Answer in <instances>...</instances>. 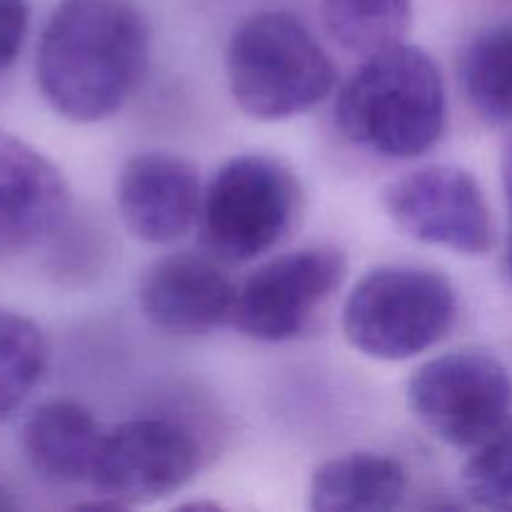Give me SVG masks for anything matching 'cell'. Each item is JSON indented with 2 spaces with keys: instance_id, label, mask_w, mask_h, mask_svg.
<instances>
[{
  "instance_id": "cell-18",
  "label": "cell",
  "mask_w": 512,
  "mask_h": 512,
  "mask_svg": "<svg viewBox=\"0 0 512 512\" xmlns=\"http://www.w3.org/2000/svg\"><path fill=\"white\" fill-rule=\"evenodd\" d=\"M463 488L480 508L512 510V418L475 445L463 468Z\"/></svg>"
},
{
  "instance_id": "cell-5",
  "label": "cell",
  "mask_w": 512,
  "mask_h": 512,
  "mask_svg": "<svg viewBox=\"0 0 512 512\" xmlns=\"http://www.w3.org/2000/svg\"><path fill=\"white\" fill-rule=\"evenodd\" d=\"M300 188L270 155H238L210 178L200 205V235L215 260L248 263L293 228Z\"/></svg>"
},
{
  "instance_id": "cell-1",
  "label": "cell",
  "mask_w": 512,
  "mask_h": 512,
  "mask_svg": "<svg viewBox=\"0 0 512 512\" xmlns=\"http://www.w3.org/2000/svg\"><path fill=\"white\" fill-rule=\"evenodd\" d=\"M150 58V23L135 0H60L40 35L35 78L50 108L100 123L138 88Z\"/></svg>"
},
{
  "instance_id": "cell-14",
  "label": "cell",
  "mask_w": 512,
  "mask_h": 512,
  "mask_svg": "<svg viewBox=\"0 0 512 512\" xmlns=\"http://www.w3.org/2000/svg\"><path fill=\"white\" fill-rule=\"evenodd\" d=\"M408 475L398 460L350 453L325 460L310 480V508L318 512H388L403 505Z\"/></svg>"
},
{
  "instance_id": "cell-7",
  "label": "cell",
  "mask_w": 512,
  "mask_h": 512,
  "mask_svg": "<svg viewBox=\"0 0 512 512\" xmlns=\"http://www.w3.org/2000/svg\"><path fill=\"white\" fill-rule=\"evenodd\" d=\"M200 445L173 420L138 418L105 430L90 488L108 508L155 503L195 478Z\"/></svg>"
},
{
  "instance_id": "cell-8",
  "label": "cell",
  "mask_w": 512,
  "mask_h": 512,
  "mask_svg": "<svg viewBox=\"0 0 512 512\" xmlns=\"http://www.w3.org/2000/svg\"><path fill=\"white\" fill-rule=\"evenodd\" d=\"M348 273L335 248H303L260 265L235 293L230 320L248 338L285 343L303 333Z\"/></svg>"
},
{
  "instance_id": "cell-13",
  "label": "cell",
  "mask_w": 512,
  "mask_h": 512,
  "mask_svg": "<svg viewBox=\"0 0 512 512\" xmlns=\"http://www.w3.org/2000/svg\"><path fill=\"white\" fill-rule=\"evenodd\" d=\"M105 430L73 400H48L23 425V453L50 483H88Z\"/></svg>"
},
{
  "instance_id": "cell-9",
  "label": "cell",
  "mask_w": 512,
  "mask_h": 512,
  "mask_svg": "<svg viewBox=\"0 0 512 512\" xmlns=\"http://www.w3.org/2000/svg\"><path fill=\"white\" fill-rule=\"evenodd\" d=\"M393 223L425 245L478 258L493 250L490 205L478 180L455 165H428L383 190Z\"/></svg>"
},
{
  "instance_id": "cell-21",
  "label": "cell",
  "mask_w": 512,
  "mask_h": 512,
  "mask_svg": "<svg viewBox=\"0 0 512 512\" xmlns=\"http://www.w3.org/2000/svg\"><path fill=\"white\" fill-rule=\"evenodd\" d=\"M13 508H15V503H13V500H10L8 490H5V488H0V512H5V510H13Z\"/></svg>"
},
{
  "instance_id": "cell-19",
  "label": "cell",
  "mask_w": 512,
  "mask_h": 512,
  "mask_svg": "<svg viewBox=\"0 0 512 512\" xmlns=\"http://www.w3.org/2000/svg\"><path fill=\"white\" fill-rule=\"evenodd\" d=\"M30 8L25 0H0V70L13 65L28 33Z\"/></svg>"
},
{
  "instance_id": "cell-4",
  "label": "cell",
  "mask_w": 512,
  "mask_h": 512,
  "mask_svg": "<svg viewBox=\"0 0 512 512\" xmlns=\"http://www.w3.org/2000/svg\"><path fill=\"white\" fill-rule=\"evenodd\" d=\"M458 318L455 288L425 268H378L365 275L343 308V333L373 360H410L438 345Z\"/></svg>"
},
{
  "instance_id": "cell-3",
  "label": "cell",
  "mask_w": 512,
  "mask_h": 512,
  "mask_svg": "<svg viewBox=\"0 0 512 512\" xmlns=\"http://www.w3.org/2000/svg\"><path fill=\"white\" fill-rule=\"evenodd\" d=\"M225 73L238 108L265 123L308 113L338 80L335 63L308 25L285 10L255 13L235 28Z\"/></svg>"
},
{
  "instance_id": "cell-10",
  "label": "cell",
  "mask_w": 512,
  "mask_h": 512,
  "mask_svg": "<svg viewBox=\"0 0 512 512\" xmlns=\"http://www.w3.org/2000/svg\"><path fill=\"white\" fill-rule=\"evenodd\" d=\"M115 203L125 228L153 245L183 238L200 218L203 188L198 170L170 153H140L123 165Z\"/></svg>"
},
{
  "instance_id": "cell-2",
  "label": "cell",
  "mask_w": 512,
  "mask_h": 512,
  "mask_svg": "<svg viewBox=\"0 0 512 512\" xmlns=\"http://www.w3.org/2000/svg\"><path fill=\"white\" fill-rule=\"evenodd\" d=\"M345 140L365 153L410 160L428 153L445 130V85L438 63L410 43L368 55L335 103Z\"/></svg>"
},
{
  "instance_id": "cell-15",
  "label": "cell",
  "mask_w": 512,
  "mask_h": 512,
  "mask_svg": "<svg viewBox=\"0 0 512 512\" xmlns=\"http://www.w3.org/2000/svg\"><path fill=\"white\" fill-rule=\"evenodd\" d=\"M460 75L470 108L485 123H512V23L480 33L465 50Z\"/></svg>"
},
{
  "instance_id": "cell-20",
  "label": "cell",
  "mask_w": 512,
  "mask_h": 512,
  "mask_svg": "<svg viewBox=\"0 0 512 512\" xmlns=\"http://www.w3.org/2000/svg\"><path fill=\"white\" fill-rule=\"evenodd\" d=\"M503 188H505V203H508L510 215V230H508V268L512 273V138L505 148L503 155Z\"/></svg>"
},
{
  "instance_id": "cell-12",
  "label": "cell",
  "mask_w": 512,
  "mask_h": 512,
  "mask_svg": "<svg viewBox=\"0 0 512 512\" xmlns=\"http://www.w3.org/2000/svg\"><path fill=\"white\" fill-rule=\"evenodd\" d=\"M235 288L213 258L175 253L145 270L138 303L153 328L170 335H203L230 320Z\"/></svg>"
},
{
  "instance_id": "cell-17",
  "label": "cell",
  "mask_w": 512,
  "mask_h": 512,
  "mask_svg": "<svg viewBox=\"0 0 512 512\" xmlns=\"http://www.w3.org/2000/svg\"><path fill=\"white\" fill-rule=\"evenodd\" d=\"M48 365V343L38 323L0 310V420L23 408Z\"/></svg>"
},
{
  "instance_id": "cell-11",
  "label": "cell",
  "mask_w": 512,
  "mask_h": 512,
  "mask_svg": "<svg viewBox=\"0 0 512 512\" xmlns=\"http://www.w3.org/2000/svg\"><path fill=\"white\" fill-rule=\"evenodd\" d=\"M70 188L53 160L0 130V253H23L60 230Z\"/></svg>"
},
{
  "instance_id": "cell-16",
  "label": "cell",
  "mask_w": 512,
  "mask_h": 512,
  "mask_svg": "<svg viewBox=\"0 0 512 512\" xmlns=\"http://www.w3.org/2000/svg\"><path fill=\"white\" fill-rule=\"evenodd\" d=\"M335 43L363 58L403 43L413 25V0H323Z\"/></svg>"
},
{
  "instance_id": "cell-6",
  "label": "cell",
  "mask_w": 512,
  "mask_h": 512,
  "mask_svg": "<svg viewBox=\"0 0 512 512\" xmlns=\"http://www.w3.org/2000/svg\"><path fill=\"white\" fill-rule=\"evenodd\" d=\"M408 403L435 438L473 450L510 420L512 378L493 355L460 350L415 370Z\"/></svg>"
}]
</instances>
